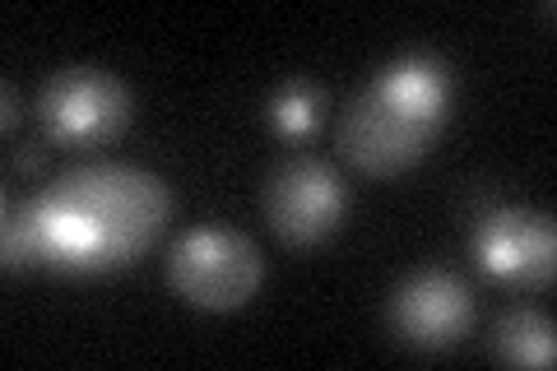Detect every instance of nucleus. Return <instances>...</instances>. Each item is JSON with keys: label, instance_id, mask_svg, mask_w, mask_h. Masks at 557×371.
<instances>
[{"label": "nucleus", "instance_id": "f257e3e1", "mask_svg": "<svg viewBox=\"0 0 557 371\" xmlns=\"http://www.w3.org/2000/svg\"><path fill=\"white\" fill-rule=\"evenodd\" d=\"M47 270L108 274L149 251L172 214L163 176L131 163H84L38 190Z\"/></svg>", "mask_w": 557, "mask_h": 371}, {"label": "nucleus", "instance_id": "f03ea898", "mask_svg": "<svg viewBox=\"0 0 557 371\" xmlns=\"http://www.w3.org/2000/svg\"><path fill=\"white\" fill-rule=\"evenodd\" d=\"M456 75L442 57L409 51L348 98L339 116V153L368 176L409 172L423 158L450 116Z\"/></svg>", "mask_w": 557, "mask_h": 371}, {"label": "nucleus", "instance_id": "7ed1b4c3", "mask_svg": "<svg viewBox=\"0 0 557 371\" xmlns=\"http://www.w3.org/2000/svg\"><path fill=\"white\" fill-rule=\"evenodd\" d=\"M168 284L186 307L237 311L265 284V260L233 227H190L168 251Z\"/></svg>", "mask_w": 557, "mask_h": 371}, {"label": "nucleus", "instance_id": "20e7f679", "mask_svg": "<svg viewBox=\"0 0 557 371\" xmlns=\"http://www.w3.org/2000/svg\"><path fill=\"white\" fill-rule=\"evenodd\" d=\"M38 121L57 149H102L131 131L135 94L102 65H70L42 84Z\"/></svg>", "mask_w": 557, "mask_h": 371}, {"label": "nucleus", "instance_id": "39448f33", "mask_svg": "<svg viewBox=\"0 0 557 371\" xmlns=\"http://www.w3.org/2000/svg\"><path fill=\"white\" fill-rule=\"evenodd\" d=\"M348 214L344 176L311 153L284 158L265 182V219L278 242L288 246H321L339 233Z\"/></svg>", "mask_w": 557, "mask_h": 371}, {"label": "nucleus", "instance_id": "423d86ee", "mask_svg": "<svg viewBox=\"0 0 557 371\" xmlns=\"http://www.w3.org/2000/svg\"><path fill=\"white\" fill-rule=\"evenodd\" d=\"M474 246V260L487 279L507 288H544L553 284L557 270V227L548 214H534V209H487L469 233Z\"/></svg>", "mask_w": 557, "mask_h": 371}, {"label": "nucleus", "instance_id": "0eeeda50", "mask_svg": "<svg viewBox=\"0 0 557 371\" xmlns=\"http://www.w3.org/2000/svg\"><path fill=\"white\" fill-rule=\"evenodd\" d=\"M391 330L399 344L418 353H442L460 344L469 325H474V288L450 270H413L405 284L391 293Z\"/></svg>", "mask_w": 557, "mask_h": 371}, {"label": "nucleus", "instance_id": "6e6552de", "mask_svg": "<svg viewBox=\"0 0 557 371\" xmlns=\"http://www.w3.org/2000/svg\"><path fill=\"white\" fill-rule=\"evenodd\" d=\"M493 353L507 367H553L557 362V334L553 321L534 307H516L493 330Z\"/></svg>", "mask_w": 557, "mask_h": 371}, {"label": "nucleus", "instance_id": "1a4fd4ad", "mask_svg": "<svg viewBox=\"0 0 557 371\" xmlns=\"http://www.w3.org/2000/svg\"><path fill=\"white\" fill-rule=\"evenodd\" d=\"M0 256H5V270L47 264V227L38 196H5L0 205Z\"/></svg>", "mask_w": 557, "mask_h": 371}, {"label": "nucleus", "instance_id": "9d476101", "mask_svg": "<svg viewBox=\"0 0 557 371\" xmlns=\"http://www.w3.org/2000/svg\"><path fill=\"white\" fill-rule=\"evenodd\" d=\"M321 108H325V98H321V88H317V84L288 79V84L270 98V121H274V131H278V135L302 139V135H311V131L321 126Z\"/></svg>", "mask_w": 557, "mask_h": 371}, {"label": "nucleus", "instance_id": "9b49d317", "mask_svg": "<svg viewBox=\"0 0 557 371\" xmlns=\"http://www.w3.org/2000/svg\"><path fill=\"white\" fill-rule=\"evenodd\" d=\"M14 172H24V176H33V172H42V149L38 145H24V149H14Z\"/></svg>", "mask_w": 557, "mask_h": 371}, {"label": "nucleus", "instance_id": "f8f14e48", "mask_svg": "<svg viewBox=\"0 0 557 371\" xmlns=\"http://www.w3.org/2000/svg\"><path fill=\"white\" fill-rule=\"evenodd\" d=\"M0 98H5V116H0V126H5V135L20 126V98H14V84L0 88Z\"/></svg>", "mask_w": 557, "mask_h": 371}]
</instances>
